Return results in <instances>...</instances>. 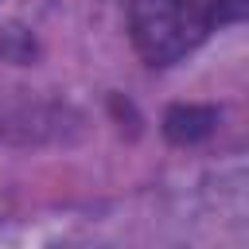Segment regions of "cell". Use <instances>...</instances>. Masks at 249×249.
Instances as JSON below:
<instances>
[{
  "mask_svg": "<svg viewBox=\"0 0 249 249\" xmlns=\"http://www.w3.org/2000/svg\"><path fill=\"white\" fill-rule=\"evenodd\" d=\"M218 27V0H128L132 47L148 66L191 54Z\"/></svg>",
  "mask_w": 249,
  "mask_h": 249,
  "instance_id": "1",
  "label": "cell"
}]
</instances>
